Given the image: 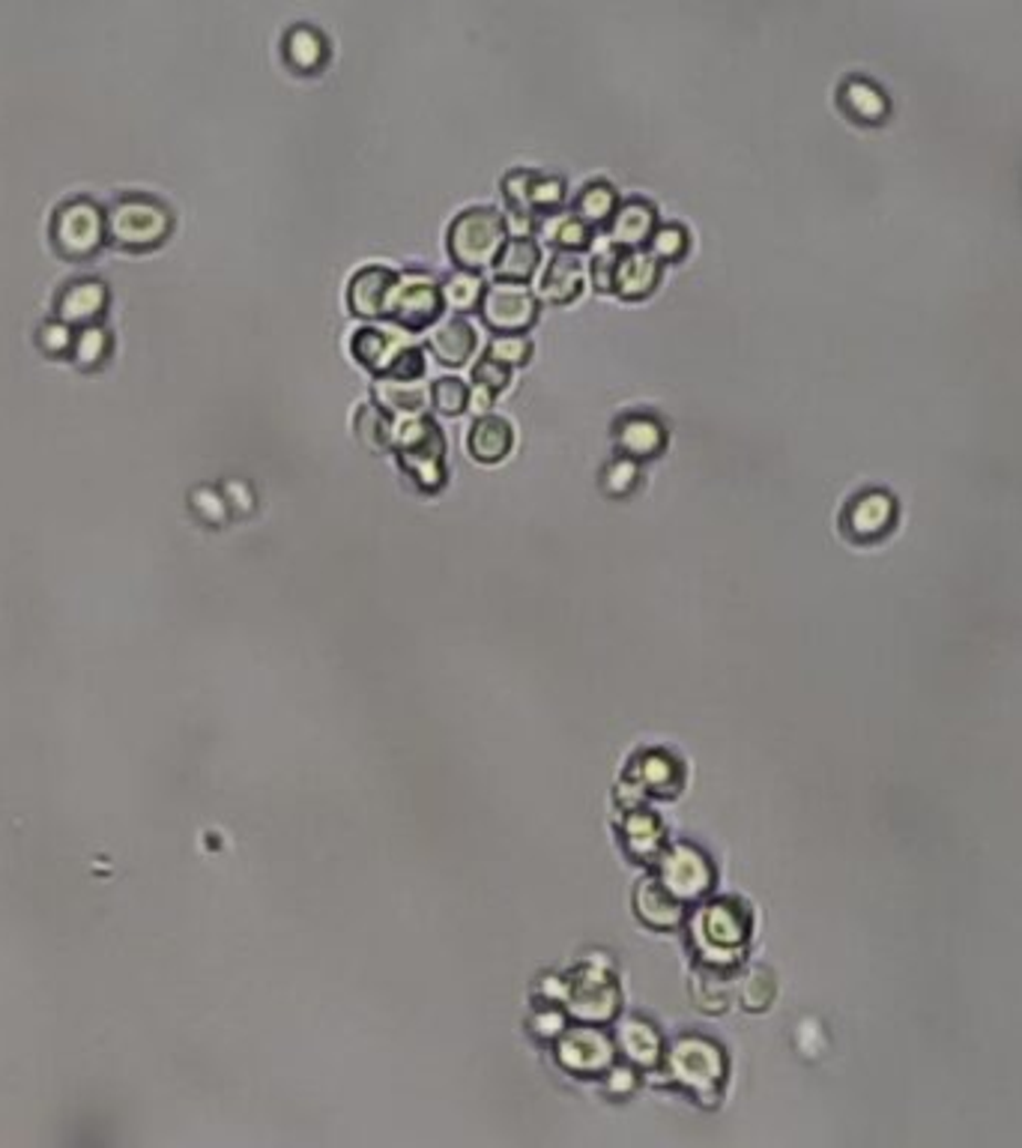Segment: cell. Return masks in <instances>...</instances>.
I'll return each instance as SVG.
<instances>
[{"instance_id": "6da1fadb", "label": "cell", "mask_w": 1022, "mask_h": 1148, "mask_svg": "<svg viewBox=\"0 0 1022 1148\" xmlns=\"http://www.w3.org/2000/svg\"><path fill=\"white\" fill-rule=\"evenodd\" d=\"M509 225L497 210H467L449 228V254L461 270L479 272L497 261Z\"/></svg>"}, {"instance_id": "7a4b0ae2", "label": "cell", "mask_w": 1022, "mask_h": 1148, "mask_svg": "<svg viewBox=\"0 0 1022 1148\" xmlns=\"http://www.w3.org/2000/svg\"><path fill=\"white\" fill-rule=\"evenodd\" d=\"M395 446L401 455L404 470L421 484V488H440L442 484V434L428 416H410L401 428H395Z\"/></svg>"}, {"instance_id": "3957f363", "label": "cell", "mask_w": 1022, "mask_h": 1148, "mask_svg": "<svg viewBox=\"0 0 1022 1148\" xmlns=\"http://www.w3.org/2000/svg\"><path fill=\"white\" fill-rule=\"evenodd\" d=\"M442 312V293L440 284L428 279L425 272H404L395 275V284L386 296V309L383 317H389L404 330L419 333L425 326H431Z\"/></svg>"}, {"instance_id": "277c9868", "label": "cell", "mask_w": 1022, "mask_h": 1148, "mask_svg": "<svg viewBox=\"0 0 1022 1148\" xmlns=\"http://www.w3.org/2000/svg\"><path fill=\"white\" fill-rule=\"evenodd\" d=\"M479 312L481 321L488 323L493 333H526L539 317V305L523 284L493 282L481 293Z\"/></svg>"}, {"instance_id": "5b68a950", "label": "cell", "mask_w": 1022, "mask_h": 1148, "mask_svg": "<svg viewBox=\"0 0 1022 1148\" xmlns=\"http://www.w3.org/2000/svg\"><path fill=\"white\" fill-rule=\"evenodd\" d=\"M658 212L646 201H628L616 207L611 225V246L619 252H637L643 246H649L651 233H655Z\"/></svg>"}, {"instance_id": "8992f818", "label": "cell", "mask_w": 1022, "mask_h": 1148, "mask_svg": "<svg viewBox=\"0 0 1022 1148\" xmlns=\"http://www.w3.org/2000/svg\"><path fill=\"white\" fill-rule=\"evenodd\" d=\"M661 275V261L651 252H622L616 263V284L613 293H619L622 300H646Z\"/></svg>"}, {"instance_id": "52a82bcc", "label": "cell", "mask_w": 1022, "mask_h": 1148, "mask_svg": "<svg viewBox=\"0 0 1022 1148\" xmlns=\"http://www.w3.org/2000/svg\"><path fill=\"white\" fill-rule=\"evenodd\" d=\"M395 284V272L386 267H365L353 275L351 291H347V303L356 317H383L386 309V296Z\"/></svg>"}, {"instance_id": "ba28073f", "label": "cell", "mask_w": 1022, "mask_h": 1148, "mask_svg": "<svg viewBox=\"0 0 1022 1148\" xmlns=\"http://www.w3.org/2000/svg\"><path fill=\"white\" fill-rule=\"evenodd\" d=\"M583 291V261L574 252H556L553 261L548 263L542 279V293L544 303L551 305H569L574 303Z\"/></svg>"}, {"instance_id": "9c48e42d", "label": "cell", "mask_w": 1022, "mask_h": 1148, "mask_svg": "<svg viewBox=\"0 0 1022 1148\" xmlns=\"http://www.w3.org/2000/svg\"><path fill=\"white\" fill-rule=\"evenodd\" d=\"M542 263V249L535 246V240L530 237H511L502 246V252L497 254L493 261V272H497V282H514V284H526L539 270Z\"/></svg>"}, {"instance_id": "30bf717a", "label": "cell", "mask_w": 1022, "mask_h": 1148, "mask_svg": "<svg viewBox=\"0 0 1022 1148\" xmlns=\"http://www.w3.org/2000/svg\"><path fill=\"white\" fill-rule=\"evenodd\" d=\"M428 347L442 365H463L476 351V330L463 317H449L434 326L428 335Z\"/></svg>"}, {"instance_id": "8fae6325", "label": "cell", "mask_w": 1022, "mask_h": 1148, "mask_svg": "<svg viewBox=\"0 0 1022 1148\" xmlns=\"http://www.w3.org/2000/svg\"><path fill=\"white\" fill-rule=\"evenodd\" d=\"M616 440H619V449L628 458H649V455H658L664 449V425L651 416H625L616 428Z\"/></svg>"}, {"instance_id": "7c38bea8", "label": "cell", "mask_w": 1022, "mask_h": 1148, "mask_svg": "<svg viewBox=\"0 0 1022 1148\" xmlns=\"http://www.w3.org/2000/svg\"><path fill=\"white\" fill-rule=\"evenodd\" d=\"M374 401L380 404L389 414H421L431 404V389L419 380H395V377H380L374 386Z\"/></svg>"}, {"instance_id": "4fadbf2b", "label": "cell", "mask_w": 1022, "mask_h": 1148, "mask_svg": "<svg viewBox=\"0 0 1022 1148\" xmlns=\"http://www.w3.org/2000/svg\"><path fill=\"white\" fill-rule=\"evenodd\" d=\"M511 443H514V434H511V425L500 416L484 414L479 422L472 425L470 431V455L481 463H497L502 461L505 455L511 452Z\"/></svg>"}, {"instance_id": "5bb4252c", "label": "cell", "mask_w": 1022, "mask_h": 1148, "mask_svg": "<svg viewBox=\"0 0 1022 1148\" xmlns=\"http://www.w3.org/2000/svg\"><path fill=\"white\" fill-rule=\"evenodd\" d=\"M539 233L560 252H581L592 242L590 225L583 222L581 216H565V212H544Z\"/></svg>"}, {"instance_id": "9a60e30c", "label": "cell", "mask_w": 1022, "mask_h": 1148, "mask_svg": "<svg viewBox=\"0 0 1022 1148\" xmlns=\"http://www.w3.org/2000/svg\"><path fill=\"white\" fill-rule=\"evenodd\" d=\"M404 344L407 342H398V338H392V335L380 333V330H359V333L353 335V356L359 359V365H365L368 372L374 374H386V368L392 365V359H395V353L401 351Z\"/></svg>"}, {"instance_id": "2e32d148", "label": "cell", "mask_w": 1022, "mask_h": 1148, "mask_svg": "<svg viewBox=\"0 0 1022 1148\" xmlns=\"http://www.w3.org/2000/svg\"><path fill=\"white\" fill-rule=\"evenodd\" d=\"M356 434L359 440L372 452H386L395 446V425H392L389 410H383L380 404H362L356 410Z\"/></svg>"}, {"instance_id": "e0dca14e", "label": "cell", "mask_w": 1022, "mask_h": 1148, "mask_svg": "<svg viewBox=\"0 0 1022 1148\" xmlns=\"http://www.w3.org/2000/svg\"><path fill=\"white\" fill-rule=\"evenodd\" d=\"M284 54L293 70L317 72L326 61V40L311 28H293L284 42Z\"/></svg>"}, {"instance_id": "ac0fdd59", "label": "cell", "mask_w": 1022, "mask_h": 1148, "mask_svg": "<svg viewBox=\"0 0 1022 1148\" xmlns=\"http://www.w3.org/2000/svg\"><path fill=\"white\" fill-rule=\"evenodd\" d=\"M442 293V305H449L451 312H472L476 305L481 303V293H484V284L476 272L461 270L455 272L451 279H446V284L440 288Z\"/></svg>"}, {"instance_id": "d6986e66", "label": "cell", "mask_w": 1022, "mask_h": 1148, "mask_svg": "<svg viewBox=\"0 0 1022 1148\" xmlns=\"http://www.w3.org/2000/svg\"><path fill=\"white\" fill-rule=\"evenodd\" d=\"M616 212V191L607 182H592L581 191L577 198V216L583 222L595 228V225H607Z\"/></svg>"}, {"instance_id": "ffe728a7", "label": "cell", "mask_w": 1022, "mask_h": 1148, "mask_svg": "<svg viewBox=\"0 0 1022 1148\" xmlns=\"http://www.w3.org/2000/svg\"><path fill=\"white\" fill-rule=\"evenodd\" d=\"M649 252L661 263L679 261L681 254L688 252V231L679 228V225H661V228H655V233H651L649 240Z\"/></svg>"}, {"instance_id": "44dd1931", "label": "cell", "mask_w": 1022, "mask_h": 1148, "mask_svg": "<svg viewBox=\"0 0 1022 1148\" xmlns=\"http://www.w3.org/2000/svg\"><path fill=\"white\" fill-rule=\"evenodd\" d=\"M431 401L440 414L458 416L463 414L467 404H470V389H467L463 380H458V377H442V380H437L431 386Z\"/></svg>"}, {"instance_id": "7402d4cb", "label": "cell", "mask_w": 1022, "mask_h": 1148, "mask_svg": "<svg viewBox=\"0 0 1022 1148\" xmlns=\"http://www.w3.org/2000/svg\"><path fill=\"white\" fill-rule=\"evenodd\" d=\"M530 353H532L530 338H523L521 333L497 335V338L491 342V347H488V356L497 359V363L509 365V368H518V365L526 363V359H530Z\"/></svg>"}, {"instance_id": "603a6c76", "label": "cell", "mask_w": 1022, "mask_h": 1148, "mask_svg": "<svg viewBox=\"0 0 1022 1148\" xmlns=\"http://www.w3.org/2000/svg\"><path fill=\"white\" fill-rule=\"evenodd\" d=\"M565 201V182L560 177H532V189H530V203H532V216L535 212H556Z\"/></svg>"}, {"instance_id": "cb8c5ba5", "label": "cell", "mask_w": 1022, "mask_h": 1148, "mask_svg": "<svg viewBox=\"0 0 1022 1148\" xmlns=\"http://www.w3.org/2000/svg\"><path fill=\"white\" fill-rule=\"evenodd\" d=\"M532 171H511L505 180H502V195L509 201L511 212L518 216H532V203H530V189H532Z\"/></svg>"}, {"instance_id": "d4e9b609", "label": "cell", "mask_w": 1022, "mask_h": 1148, "mask_svg": "<svg viewBox=\"0 0 1022 1148\" xmlns=\"http://www.w3.org/2000/svg\"><path fill=\"white\" fill-rule=\"evenodd\" d=\"M421 372H425V359H421L419 347L413 344H404L401 351L395 353V359L386 368L383 377H395V380H419Z\"/></svg>"}, {"instance_id": "484cf974", "label": "cell", "mask_w": 1022, "mask_h": 1148, "mask_svg": "<svg viewBox=\"0 0 1022 1148\" xmlns=\"http://www.w3.org/2000/svg\"><path fill=\"white\" fill-rule=\"evenodd\" d=\"M472 380H476V386H484V389H491V393L497 395L509 386L511 368L509 365L497 363V359H491V356H484V359L472 368Z\"/></svg>"}, {"instance_id": "4316f807", "label": "cell", "mask_w": 1022, "mask_h": 1148, "mask_svg": "<svg viewBox=\"0 0 1022 1148\" xmlns=\"http://www.w3.org/2000/svg\"><path fill=\"white\" fill-rule=\"evenodd\" d=\"M619 249H607V252L595 254L592 261V284L602 293H613V284H616V263H619Z\"/></svg>"}, {"instance_id": "83f0119b", "label": "cell", "mask_w": 1022, "mask_h": 1148, "mask_svg": "<svg viewBox=\"0 0 1022 1148\" xmlns=\"http://www.w3.org/2000/svg\"><path fill=\"white\" fill-rule=\"evenodd\" d=\"M634 479H637V467H634L632 458H619V461H613V467L607 470V488H613V484L619 482V491H625V488H632Z\"/></svg>"}, {"instance_id": "f1b7e54d", "label": "cell", "mask_w": 1022, "mask_h": 1148, "mask_svg": "<svg viewBox=\"0 0 1022 1148\" xmlns=\"http://www.w3.org/2000/svg\"><path fill=\"white\" fill-rule=\"evenodd\" d=\"M493 404V393L491 389H484V386H476L470 393V404H467V410H476V414H488V407Z\"/></svg>"}]
</instances>
